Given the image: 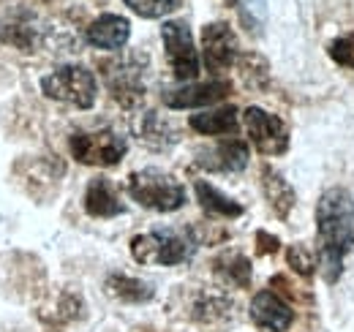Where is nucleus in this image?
Listing matches in <instances>:
<instances>
[{"label": "nucleus", "instance_id": "13", "mask_svg": "<svg viewBox=\"0 0 354 332\" xmlns=\"http://www.w3.org/2000/svg\"><path fill=\"white\" fill-rule=\"evenodd\" d=\"M251 319L267 332H286L295 322V311L272 291H259L254 294L251 302Z\"/></svg>", "mask_w": 354, "mask_h": 332}, {"label": "nucleus", "instance_id": "23", "mask_svg": "<svg viewBox=\"0 0 354 332\" xmlns=\"http://www.w3.org/2000/svg\"><path fill=\"white\" fill-rule=\"evenodd\" d=\"M237 68H240V77L245 87L251 90H265L267 82H270V66L262 55L257 52H248V55H240L237 57Z\"/></svg>", "mask_w": 354, "mask_h": 332}, {"label": "nucleus", "instance_id": "9", "mask_svg": "<svg viewBox=\"0 0 354 332\" xmlns=\"http://www.w3.org/2000/svg\"><path fill=\"white\" fill-rule=\"evenodd\" d=\"M245 128H248V136L254 142V147L265 156H281L289 150V131L281 118L265 112L262 107H248L245 115Z\"/></svg>", "mask_w": 354, "mask_h": 332}, {"label": "nucleus", "instance_id": "8", "mask_svg": "<svg viewBox=\"0 0 354 332\" xmlns=\"http://www.w3.org/2000/svg\"><path fill=\"white\" fill-rule=\"evenodd\" d=\"M161 42L167 49V60L172 66L177 80H196L199 74V52L194 46V36L185 22L169 19L161 25Z\"/></svg>", "mask_w": 354, "mask_h": 332}, {"label": "nucleus", "instance_id": "24", "mask_svg": "<svg viewBox=\"0 0 354 332\" xmlns=\"http://www.w3.org/2000/svg\"><path fill=\"white\" fill-rule=\"evenodd\" d=\"M142 19H158L175 8V0H123Z\"/></svg>", "mask_w": 354, "mask_h": 332}, {"label": "nucleus", "instance_id": "22", "mask_svg": "<svg viewBox=\"0 0 354 332\" xmlns=\"http://www.w3.org/2000/svg\"><path fill=\"white\" fill-rule=\"evenodd\" d=\"M232 313V302H229V297H223L218 291H202L199 294V299L194 302V319L196 322H205V324H210V322H221Z\"/></svg>", "mask_w": 354, "mask_h": 332}, {"label": "nucleus", "instance_id": "14", "mask_svg": "<svg viewBox=\"0 0 354 332\" xmlns=\"http://www.w3.org/2000/svg\"><path fill=\"white\" fill-rule=\"evenodd\" d=\"M90 46L95 49H109V52H118L123 49L129 39H131V22L120 14H101L98 19H93L85 33Z\"/></svg>", "mask_w": 354, "mask_h": 332}, {"label": "nucleus", "instance_id": "25", "mask_svg": "<svg viewBox=\"0 0 354 332\" xmlns=\"http://www.w3.org/2000/svg\"><path fill=\"white\" fill-rule=\"evenodd\" d=\"M327 52H330V57H333L338 66L352 68L354 71V30L346 33V36H341V39H335V42L330 44Z\"/></svg>", "mask_w": 354, "mask_h": 332}, {"label": "nucleus", "instance_id": "2", "mask_svg": "<svg viewBox=\"0 0 354 332\" xmlns=\"http://www.w3.org/2000/svg\"><path fill=\"white\" fill-rule=\"evenodd\" d=\"M126 191H129L133 202H139L147 210H156V212H175L185 205L183 183L177 177H172L169 172L156 169V166L131 172Z\"/></svg>", "mask_w": 354, "mask_h": 332}, {"label": "nucleus", "instance_id": "16", "mask_svg": "<svg viewBox=\"0 0 354 332\" xmlns=\"http://www.w3.org/2000/svg\"><path fill=\"white\" fill-rule=\"evenodd\" d=\"M85 212L90 218H118L126 212V205L120 202L115 185L109 183V177H93L85 191Z\"/></svg>", "mask_w": 354, "mask_h": 332}, {"label": "nucleus", "instance_id": "28", "mask_svg": "<svg viewBox=\"0 0 354 332\" xmlns=\"http://www.w3.org/2000/svg\"><path fill=\"white\" fill-rule=\"evenodd\" d=\"M257 240H259V253H275L278 250V237H270L267 232H259Z\"/></svg>", "mask_w": 354, "mask_h": 332}, {"label": "nucleus", "instance_id": "4", "mask_svg": "<svg viewBox=\"0 0 354 332\" xmlns=\"http://www.w3.org/2000/svg\"><path fill=\"white\" fill-rule=\"evenodd\" d=\"M41 93L52 101H63L77 109H90L98 98V82L90 68L80 63H68L41 77Z\"/></svg>", "mask_w": 354, "mask_h": 332}, {"label": "nucleus", "instance_id": "17", "mask_svg": "<svg viewBox=\"0 0 354 332\" xmlns=\"http://www.w3.org/2000/svg\"><path fill=\"white\" fill-rule=\"evenodd\" d=\"M262 188H265V196H267V202H270V208H272V212L286 221L289 212L297 205V194H295V188L289 185V180H286L281 172L265 166V169H262Z\"/></svg>", "mask_w": 354, "mask_h": 332}, {"label": "nucleus", "instance_id": "3", "mask_svg": "<svg viewBox=\"0 0 354 332\" xmlns=\"http://www.w3.org/2000/svg\"><path fill=\"white\" fill-rule=\"evenodd\" d=\"M196 237L194 232H177V229H153L147 234H136L131 240V256L139 264H158V267H175L194 256Z\"/></svg>", "mask_w": 354, "mask_h": 332}, {"label": "nucleus", "instance_id": "20", "mask_svg": "<svg viewBox=\"0 0 354 332\" xmlns=\"http://www.w3.org/2000/svg\"><path fill=\"white\" fill-rule=\"evenodd\" d=\"M104 289H106L109 297L123 299V302H133V305L147 302V299H153V294H156L150 284H145V281H139V278H131V275H123V273L109 275L106 284H104Z\"/></svg>", "mask_w": 354, "mask_h": 332}, {"label": "nucleus", "instance_id": "7", "mask_svg": "<svg viewBox=\"0 0 354 332\" xmlns=\"http://www.w3.org/2000/svg\"><path fill=\"white\" fill-rule=\"evenodd\" d=\"M46 39L44 19L30 11L28 6H11L0 14V42L19 49V52H36Z\"/></svg>", "mask_w": 354, "mask_h": 332}, {"label": "nucleus", "instance_id": "18", "mask_svg": "<svg viewBox=\"0 0 354 332\" xmlns=\"http://www.w3.org/2000/svg\"><path fill=\"white\" fill-rule=\"evenodd\" d=\"M188 125L205 136H223V133H237L240 118L234 107H218V109H207V112H196L188 118Z\"/></svg>", "mask_w": 354, "mask_h": 332}, {"label": "nucleus", "instance_id": "27", "mask_svg": "<svg viewBox=\"0 0 354 332\" xmlns=\"http://www.w3.org/2000/svg\"><path fill=\"white\" fill-rule=\"evenodd\" d=\"M286 261H289V264H292L303 278H310V275H313L316 261H313V256H310L303 246H292V248L286 250Z\"/></svg>", "mask_w": 354, "mask_h": 332}, {"label": "nucleus", "instance_id": "19", "mask_svg": "<svg viewBox=\"0 0 354 332\" xmlns=\"http://www.w3.org/2000/svg\"><path fill=\"white\" fill-rule=\"evenodd\" d=\"M194 191H196V199H199L202 210L216 215V218H240L243 215V205L240 202H234L232 196L221 194L216 185H210L205 180H196Z\"/></svg>", "mask_w": 354, "mask_h": 332}, {"label": "nucleus", "instance_id": "5", "mask_svg": "<svg viewBox=\"0 0 354 332\" xmlns=\"http://www.w3.org/2000/svg\"><path fill=\"white\" fill-rule=\"evenodd\" d=\"M68 147L80 164L115 166L123 161L129 142L112 128H98V131H74L68 139Z\"/></svg>", "mask_w": 354, "mask_h": 332}, {"label": "nucleus", "instance_id": "21", "mask_svg": "<svg viewBox=\"0 0 354 332\" xmlns=\"http://www.w3.org/2000/svg\"><path fill=\"white\" fill-rule=\"evenodd\" d=\"M213 267H216V275L221 281H226V284H232V286L245 289L251 284V259L243 256L240 250H226V253H221L213 261Z\"/></svg>", "mask_w": 354, "mask_h": 332}, {"label": "nucleus", "instance_id": "12", "mask_svg": "<svg viewBox=\"0 0 354 332\" xmlns=\"http://www.w3.org/2000/svg\"><path fill=\"white\" fill-rule=\"evenodd\" d=\"M248 145L240 139H223L213 147H205L196 153L194 164L205 172H218V174H232V172H243L248 166Z\"/></svg>", "mask_w": 354, "mask_h": 332}, {"label": "nucleus", "instance_id": "11", "mask_svg": "<svg viewBox=\"0 0 354 332\" xmlns=\"http://www.w3.org/2000/svg\"><path fill=\"white\" fill-rule=\"evenodd\" d=\"M232 93V84L226 80H210V82H188L167 87L164 90V104L169 109H194V107H210Z\"/></svg>", "mask_w": 354, "mask_h": 332}, {"label": "nucleus", "instance_id": "10", "mask_svg": "<svg viewBox=\"0 0 354 332\" xmlns=\"http://www.w3.org/2000/svg\"><path fill=\"white\" fill-rule=\"evenodd\" d=\"M202 55H205V66L213 74H221L226 68H232L240 57V44L234 30L226 22H210L202 30Z\"/></svg>", "mask_w": 354, "mask_h": 332}, {"label": "nucleus", "instance_id": "1", "mask_svg": "<svg viewBox=\"0 0 354 332\" xmlns=\"http://www.w3.org/2000/svg\"><path fill=\"white\" fill-rule=\"evenodd\" d=\"M319 234V273L327 284H335L344 273V259L354 248V196L333 185L316 202Z\"/></svg>", "mask_w": 354, "mask_h": 332}, {"label": "nucleus", "instance_id": "15", "mask_svg": "<svg viewBox=\"0 0 354 332\" xmlns=\"http://www.w3.org/2000/svg\"><path fill=\"white\" fill-rule=\"evenodd\" d=\"M133 133L136 139L150 147V150H169L172 145H177V128L169 120H164L158 112H142L136 120H133Z\"/></svg>", "mask_w": 354, "mask_h": 332}, {"label": "nucleus", "instance_id": "26", "mask_svg": "<svg viewBox=\"0 0 354 332\" xmlns=\"http://www.w3.org/2000/svg\"><path fill=\"white\" fill-rule=\"evenodd\" d=\"M237 6H240V14H243V19L251 25V30L257 28H262L267 19V3L265 0H237Z\"/></svg>", "mask_w": 354, "mask_h": 332}, {"label": "nucleus", "instance_id": "6", "mask_svg": "<svg viewBox=\"0 0 354 332\" xmlns=\"http://www.w3.org/2000/svg\"><path fill=\"white\" fill-rule=\"evenodd\" d=\"M104 68V82L109 87L112 98L133 109L145 98V68H147V55H126L118 60H109L101 66Z\"/></svg>", "mask_w": 354, "mask_h": 332}]
</instances>
